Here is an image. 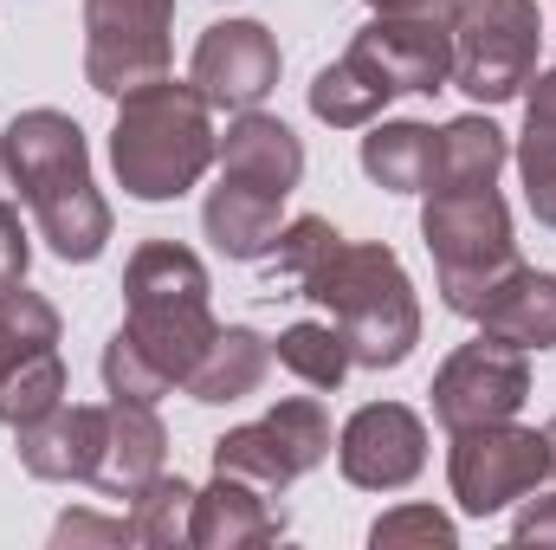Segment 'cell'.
Here are the masks:
<instances>
[{
  "mask_svg": "<svg viewBox=\"0 0 556 550\" xmlns=\"http://www.w3.org/2000/svg\"><path fill=\"white\" fill-rule=\"evenodd\" d=\"M194 492L201 486H188L181 473H155L149 486H142L137 499H130V538L149 550H175L188 545V518H194Z\"/></svg>",
  "mask_w": 556,
  "mask_h": 550,
  "instance_id": "28",
  "label": "cell"
},
{
  "mask_svg": "<svg viewBox=\"0 0 556 550\" xmlns=\"http://www.w3.org/2000/svg\"><path fill=\"white\" fill-rule=\"evenodd\" d=\"M304 104H311V117H317V124H330V130H369V124L395 104V91H389V85H376V78L343 52L337 65H324V72L304 85Z\"/></svg>",
  "mask_w": 556,
  "mask_h": 550,
  "instance_id": "25",
  "label": "cell"
},
{
  "mask_svg": "<svg viewBox=\"0 0 556 550\" xmlns=\"http://www.w3.org/2000/svg\"><path fill=\"white\" fill-rule=\"evenodd\" d=\"M433 124L415 117H376L363 130V175L382 195H427L433 188Z\"/></svg>",
  "mask_w": 556,
  "mask_h": 550,
  "instance_id": "21",
  "label": "cell"
},
{
  "mask_svg": "<svg viewBox=\"0 0 556 550\" xmlns=\"http://www.w3.org/2000/svg\"><path fill=\"white\" fill-rule=\"evenodd\" d=\"M266 434L278 440V453H285V466L298 479L330 460V409L317 396H285V402H273L266 409Z\"/></svg>",
  "mask_w": 556,
  "mask_h": 550,
  "instance_id": "29",
  "label": "cell"
},
{
  "mask_svg": "<svg viewBox=\"0 0 556 550\" xmlns=\"http://www.w3.org/2000/svg\"><path fill=\"white\" fill-rule=\"evenodd\" d=\"M13 453L33 479H52V486H91L98 473V453H104V402H59L39 421H20L13 427Z\"/></svg>",
  "mask_w": 556,
  "mask_h": 550,
  "instance_id": "13",
  "label": "cell"
},
{
  "mask_svg": "<svg viewBox=\"0 0 556 550\" xmlns=\"http://www.w3.org/2000/svg\"><path fill=\"white\" fill-rule=\"evenodd\" d=\"M26 266H33V234H26L20 208H13V201H0V285H20Z\"/></svg>",
  "mask_w": 556,
  "mask_h": 550,
  "instance_id": "34",
  "label": "cell"
},
{
  "mask_svg": "<svg viewBox=\"0 0 556 550\" xmlns=\"http://www.w3.org/2000/svg\"><path fill=\"white\" fill-rule=\"evenodd\" d=\"M0 162H7V182L20 188L26 208L98 182V175H91V142L78 130V117L46 111V104H39V111H20V117L0 130Z\"/></svg>",
  "mask_w": 556,
  "mask_h": 550,
  "instance_id": "12",
  "label": "cell"
},
{
  "mask_svg": "<svg viewBox=\"0 0 556 550\" xmlns=\"http://www.w3.org/2000/svg\"><path fill=\"white\" fill-rule=\"evenodd\" d=\"M291 298L324 304V317L343 330L356 370H402L420 343V291L395 247L330 234L311 273L291 285Z\"/></svg>",
  "mask_w": 556,
  "mask_h": 550,
  "instance_id": "1",
  "label": "cell"
},
{
  "mask_svg": "<svg viewBox=\"0 0 556 550\" xmlns=\"http://www.w3.org/2000/svg\"><path fill=\"white\" fill-rule=\"evenodd\" d=\"M505 162H511V137H505L492 117L466 111V117L440 124V137H433V188H427V195L498 188V168H505Z\"/></svg>",
  "mask_w": 556,
  "mask_h": 550,
  "instance_id": "20",
  "label": "cell"
},
{
  "mask_svg": "<svg viewBox=\"0 0 556 550\" xmlns=\"http://www.w3.org/2000/svg\"><path fill=\"white\" fill-rule=\"evenodd\" d=\"M220 317L207 298H175V304H130L124 324L104 343V396H137V402H162L168 389L188 383V370L201 363V350L214 343Z\"/></svg>",
  "mask_w": 556,
  "mask_h": 550,
  "instance_id": "4",
  "label": "cell"
},
{
  "mask_svg": "<svg viewBox=\"0 0 556 550\" xmlns=\"http://www.w3.org/2000/svg\"><path fill=\"white\" fill-rule=\"evenodd\" d=\"M214 149H220L214 104L188 78H155L130 98H117L111 168H117V188L130 201H149V208L181 201L214 168Z\"/></svg>",
  "mask_w": 556,
  "mask_h": 550,
  "instance_id": "2",
  "label": "cell"
},
{
  "mask_svg": "<svg viewBox=\"0 0 556 550\" xmlns=\"http://www.w3.org/2000/svg\"><path fill=\"white\" fill-rule=\"evenodd\" d=\"M369 545L376 550H402V545H420V550H453L459 545V525L440 512V505H395L369 525Z\"/></svg>",
  "mask_w": 556,
  "mask_h": 550,
  "instance_id": "32",
  "label": "cell"
},
{
  "mask_svg": "<svg viewBox=\"0 0 556 550\" xmlns=\"http://www.w3.org/2000/svg\"><path fill=\"white\" fill-rule=\"evenodd\" d=\"M350 59L389 85L395 98H433L453 85V20H420V13H376L356 39Z\"/></svg>",
  "mask_w": 556,
  "mask_h": 550,
  "instance_id": "10",
  "label": "cell"
},
{
  "mask_svg": "<svg viewBox=\"0 0 556 550\" xmlns=\"http://www.w3.org/2000/svg\"><path fill=\"white\" fill-rule=\"evenodd\" d=\"M427 402H433V421H440L446 434L485 427V421H518V409L531 402V357L479 330L472 343H459V350L433 370Z\"/></svg>",
  "mask_w": 556,
  "mask_h": 550,
  "instance_id": "8",
  "label": "cell"
},
{
  "mask_svg": "<svg viewBox=\"0 0 556 550\" xmlns=\"http://www.w3.org/2000/svg\"><path fill=\"white\" fill-rule=\"evenodd\" d=\"M26 214H33L39 240H46L65 266H91V260L111 247V201L98 195V182H85V188H72V195H52V201H39V208H26Z\"/></svg>",
  "mask_w": 556,
  "mask_h": 550,
  "instance_id": "23",
  "label": "cell"
},
{
  "mask_svg": "<svg viewBox=\"0 0 556 550\" xmlns=\"http://www.w3.org/2000/svg\"><path fill=\"white\" fill-rule=\"evenodd\" d=\"M273 538H285V505L273 492H260L253 479L214 473V486L194 492V518H188L194 550H253Z\"/></svg>",
  "mask_w": 556,
  "mask_h": 550,
  "instance_id": "15",
  "label": "cell"
},
{
  "mask_svg": "<svg viewBox=\"0 0 556 550\" xmlns=\"http://www.w3.org/2000/svg\"><path fill=\"white\" fill-rule=\"evenodd\" d=\"M214 473H233V479H253L260 492H273L285 499L291 492V466H285V453H278V440L266 434V421H247V427H227L220 440H214Z\"/></svg>",
  "mask_w": 556,
  "mask_h": 550,
  "instance_id": "30",
  "label": "cell"
},
{
  "mask_svg": "<svg viewBox=\"0 0 556 550\" xmlns=\"http://www.w3.org/2000/svg\"><path fill=\"white\" fill-rule=\"evenodd\" d=\"M59 402H65V357L59 350H46V357H33V363H20V370L0 376V421L7 427L39 421V414L59 409Z\"/></svg>",
  "mask_w": 556,
  "mask_h": 550,
  "instance_id": "31",
  "label": "cell"
},
{
  "mask_svg": "<svg viewBox=\"0 0 556 550\" xmlns=\"http://www.w3.org/2000/svg\"><path fill=\"white\" fill-rule=\"evenodd\" d=\"M511 538H518V545H551L556 550V492L531 499V505L511 518Z\"/></svg>",
  "mask_w": 556,
  "mask_h": 550,
  "instance_id": "35",
  "label": "cell"
},
{
  "mask_svg": "<svg viewBox=\"0 0 556 550\" xmlns=\"http://www.w3.org/2000/svg\"><path fill=\"white\" fill-rule=\"evenodd\" d=\"M0 175H7V162H0Z\"/></svg>",
  "mask_w": 556,
  "mask_h": 550,
  "instance_id": "37",
  "label": "cell"
},
{
  "mask_svg": "<svg viewBox=\"0 0 556 550\" xmlns=\"http://www.w3.org/2000/svg\"><path fill=\"white\" fill-rule=\"evenodd\" d=\"M175 65V0H85V85L130 98Z\"/></svg>",
  "mask_w": 556,
  "mask_h": 550,
  "instance_id": "6",
  "label": "cell"
},
{
  "mask_svg": "<svg viewBox=\"0 0 556 550\" xmlns=\"http://www.w3.org/2000/svg\"><path fill=\"white\" fill-rule=\"evenodd\" d=\"M337 473L356 492H402L427 473V421L408 402H363L337 434Z\"/></svg>",
  "mask_w": 556,
  "mask_h": 550,
  "instance_id": "11",
  "label": "cell"
},
{
  "mask_svg": "<svg viewBox=\"0 0 556 550\" xmlns=\"http://www.w3.org/2000/svg\"><path fill=\"white\" fill-rule=\"evenodd\" d=\"M420 240L433 253L440 278V304L453 317H479L485 298L525 266L518 234H511V208L498 188H459V195H427L420 208Z\"/></svg>",
  "mask_w": 556,
  "mask_h": 550,
  "instance_id": "3",
  "label": "cell"
},
{
  "mask_svg": "<svg viewBox=\"0 0 556 550\" xmlns=\"http://www.w3.org/2000/svg\"><path fill=\"white\" fill-rule=\"evenodd\" d=\"M273 363H285L304 389H317V396H337L343 383H350V343H343V330L330 324V317H304V324H285L273 337Z\"/></svg>",
  "mask_w": 556,
  "mask_h": 550,
  "instance_id": "26",
  "label": "cell"
},
{
  "mask_svg": "<svg viewBox=\"0 0 556 550\" xmlns=\"http://www.w3.org/2000/svg\"><path fill=\"white\" fill-rule=\"evenodd\" d=\"M538 434H544V473L556 479V414L544 421V427H538Z\"/></svg>",
  "mask_w": 556,
  "mask_h": 550,
  "instance_id": "36",
  "label": "cell"
},
{
  "mask_svg": "<svg viewBox=\"0 0 556 550\" xmlns=\"http://www.w3.org/2000/svg\"><path fill=\"white\" fill-rule=\"evenodd\" d=\"M544 46L538 0H459L453 7V85L472 104H511L525 98Z\"/></svg>",
  "mask_w": 556,
  "mask_h": 550,
  "instance_id": "5",
  "label": "cell"
},
{
  "mask_svg": "<svg viewBox=\"0 0 556 550\" xmlns=\"http://www.w3.org/2000/svg\"><path fill=\"white\" fill-rule=\"evenodd\" d=\"M52 545H137L130 518H98V512H65L52 525Z\"/></svg>",
  "mask_w": 556,
  "mask_h": 550,
  "instance_id": "33",
  "label": "cell"
},
{
  "mask_svg": "<svg viewBox=\"0 0 556 550\" xmlns=\"http://www.w3.org/2000/svg\"><path fill=\"white\" fill-rule=\"evenodd\" d=\"M266 370H273V337H260L253 324H220L181 389L201 409H233V402H247V396L266 389Z\"/></svg>",
  "mask_w": 556,
  "mask_h": 550,
  "instance_id": "18",
  "label": "cell"
},
{
  "mask_svg": "<svg viewBox=\"0 0 556 550\" xmlns=\"http://www.w3.org/2000/svg\"><path fill=\"white\" fill-rule=\"evenodd\" d=\"M168 466V427L155 402H137V396H111L104 402V453H98V473L91 486L104 499H137L142 486Z\"/></svg>",
  "mask_w": 556,
  "mask_h": 550,
  "instance_id": "14",
  "label": "cell"
},
{
  "mask_svg": "<svg viewBox=\"0 0 556 550\" xmlns=\"http://www.w3.org/2000/svg\"><path fill=\"white\" fill-rule=\"evenodd\" d=\"M278 227H285V195H266V188H247V182H233V175H220L214 188H207V201H201V234L214 240V253H227V260H266L278 240Z\"/></svg>",
  "mask_w": 556,
  "mask_h": 550,
  "instance_id": "17",
  "label": "cell"
},
{
  "mask_svg": "<svg viewBox=\"0 0 556 550\" xmlns=\"http://www.w3.org/2000/svg\"><path fill=\"white\" fill-rule=\"evenodd\" d=\"M214 278L207 260L181 240H142L124 266V304H175V298H207Z\"/></svg>",
  "mask_w": 556,
  "mask_h": 550,
  "instance_id": "24",
  "label": "cell"
},
{
  "mask_svg": "<svg viewBox=\"0 0 556 550\" xmlns=\"http://www.w3.org/2000/svg\"><path fill=\"white\" fill-rule=\"evenodd\" d=\"M472 324H479L485 337H498V343L525 350V357L556 350V273L518 266V273L485 298V311H479Z\"/></svg>",
  "mask_w": 556,
  "mask_h": 550,
  "instance_id": "19",
  "label": "cell"
},
{
  "mask_svg": "<svg viewBox=\"0 0 556 550\" xmlns=\"http://www.w3.org/2000/svg\"><path fill=\"white\" fill-rule=\"evenodd\" d=\"M46 350H59V304L46 291H33L26 278L0 285V376Z\"/></svg>",
  "mask_w": 556,
  "mask_h": 550,
  "instance_id": "27",
  "label": "cell"
},
{
  "mask_svg": "<svg viewBox=\"0 0 556 550\" xmlns=\"http://www.w3.org/2000/svg\"><path fill=\"white\" fill-rule=\"evenodd\" d=\"M511 155H518L531 214L556 234V65L531 72V85H525V137Z\"/></svg>",
  "mask_w": 556,
  "mask_h": 550,
  "instance_id": "22",
  "label": "cell"
},
{
  "mask_svg": "<svg viewBox=\"0 0 556 550\" xmlns=\"http://www.w3.org/2000/svg\"><path fill=\"white\" fill-rule=\"evenodd\" d=\"M214 168L247 182V188H266V195H291L304 182V142L298 130L273 117V111H240L227 124V137L214 149Z\"/></svg>",
  "mask_w": 556,
  "mask_h": 550,
  "instance_id": "16",
  "label": "cell"
},
{
  "mask_svg": "<svg viewBox=\"0 0 556 550\" xmlns=\"http://www.w3.org/2000/svg\"><path fill=\"white\" fill-rule=\"evenodd\" d=\"M544 479V434L518 421H485L459 427L446 447V486L466 518H498L505 505L531 499Z\"/></svg>",
  "mask_w": 556,
  "mask_h": 550,
  "instance_id": "7",
  "label": "cell"
},
{
  "mask_svg": "<svg viewBox=\"0 0 556 550\" xmlns=\"http://www.w3.org/2000/svg\"><path fill=\"white\" fill-rule=\"evenodd\" d=\"M278 72H285V52H278L273 26H260V20H214L188 59V85L227 117L260 111L278 91Z\"/></svg>",
  "mask_w": 556,
  "mask_h": 550,
  "instance_id": "9",
  "label": "cell"
}]
</instances>
